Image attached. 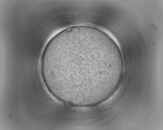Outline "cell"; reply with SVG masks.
<instances>
[{
  "instance_id": "6da1fadb",
  "label": "cell",
  "mask_w": 163,
  "mask_h": 130,
  "mask_svg": "<svg viewBox=\"0 0 163 130\" xmlns=\"http://www.w3.org/2000/svg\"><path fill=\"white\" fill-rule=\"evenodd\" d=\"M118 65L114 45L101 35L81 30L56 39L46 48L41 67L62 85L74 75L111 72Z\"/></svg>"
},
{
  "instance_id": "7a4b0ae2",
  "label": "cell",
  "mask_w": 163,
  "mask_h": 130,
  "mask_svg": "<svg viewBox=\"0 0 163 130\" xmlns=\"http://www.w3.org/2000/svg\"><path fill=\"white\" fill-rule=\"evenodd\" d=\"M66 104L67 105L71 107H73L74 105L73 103L69 101H67L66 102Z\"/></svg>"
}]
</instances>
